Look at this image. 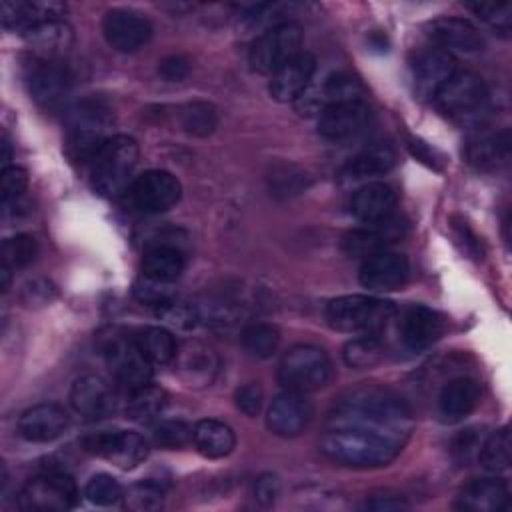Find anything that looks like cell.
Instances as JSON below:
<instances>
[{"label":"cell","instance_id":"3957f363","mask_svg":"<svg viewBox=\"0 0 512 512\" xmlns=\"http://www.w3.org/2000/svg\"><path fill=\"white\" fill-rule=\"evenodd\" d=\"M90 164L94 190L106 198H116L130 186L138 164V144L126 134L110 136Z\"/></svg>","mask_w":512,"mask_h":512},{"label":"cell","instance_id":"277c9868","mask_svg":"<svg viewBox=\"0 0 512 512\" xmlns=\"http://www.w3.org/2000/svg\"><path fill=\"white\" fill-rule=\"evenodd\" d=\"M396 306L390 300L348 294L338 296L326 306V322L340 332H358V334H378L394 318Z\"/></svg>","mask_w":512,"mask_h":512},{"label":"cell","instance_id":"f6af8a7d","mask_svg":"<svg viewBox=\"0 0 512 512\" xmlns=\"http://www.w3.org/2000/svg\"><path fill=\"white\" fill-rule=\"evenodd\" d=\"M466 8L472 10L488 26L508 32L512 22V4L510 2H466Z\"/></svg>","mask_w":512,"mask_h":512},{"label":"cell","instance_id":"816d5d0a","mask_svg":"<svg viewBox=\"0 0 512 512\" xmlns=\"http://www.w3.org/2000/svg\"><path fill=\"white\" fill-rule=\"evenodd\" d=\"M190 72V62L182 54H170L158 62V74L168 82L184 80Z\"/></svg>","mask_w":512,"mask_h":512},{"label":"cell","instance_id":"4fadbf2b","mask_svg":"<svg viewBox=\"0 0 512 512\" xmlns=\"http://www.w3.org/2000/svg\"><path fill=\"white\" fill-rule=\"evenodd\" d=\"M182 194L176 176L166 170H148L140 174L130 186V200L140 212L156 214L172 208Z\"/></svg>","mask_w":512,"mask_h":512},{"label":"cell","instance_id":"f1b7e54d","mask_svg":"<svg viewBox=\"0 0 512 512\" xmlns=\"http://www.w3.org/2000/svg\"><path fill=\"white\" fill-rule=\"evenodd\" d=\"M510 158V132H480L466 144V160L476 170L492 172L502 168Z\"/></svg>","mask_w":512,"mask_h":512},{"label":"cell","instance_id":"f35d334b","mask_svg":"<svg viewBox=\"0 0 512 512\" xmlns=\"http://www.w3.org/2000/svg\"><path fill=\"white\" fill-rule=\"evenodd\" d=\"M242 346L244 350L260 360L274 356L280 346V332L272 324L256 322L244 328L242 332Z\"/></svg>","mask_w":512,"mask_h":512},{"label":"cell","instance_id":"d4e9b609","mask_svg":"<svg viewBox=\"0 0 512 512\" xmlns=\"http://www.w3.org/2000/svg\"><path fill=\"white\" fill-rule=\"evenodd\" d=\"M442 332H444V318L428 306L414 304L402 316L400 336L404 346L412 352H420L432 346L442 336Z\"/></svg>","mask_w":512,"mask_h":512},{"label":"cell","instance_id":"680465c9","mask_svg":"<svg viewBox=\"0 0 512 512\" xmlns=\"http://www.w3.org/2000/svg\"><path fill=\"white\" fill-rule=\"evenodd\" d=\"M8 160H10V144H8L6 136H4V138H2V162L8 164Z\"/></svg>","mask_w":512,"mask_h":512},{"label":"cell","instance_id":"7bdbcfd3","mask_svg":"<svg viewBox=\"0 0 512 512\" xmlns=\"http://www.w3.org/2000/svg\"><path fill=\"white\" fill-rule=\"evenodd\" d=\"M192 432L194 428L188 426L186 422L180 420H164L160 424L154 426L152 430V438L160 448H168V450H176V448H184L186 444L192 442Z\"/></svg>","mask_w":512,"mask_h":512},{"label":"cell","instance_id":"30bf717a","mask_svg":"<svg viewBox=\"0 0 512 512\" xmlns=\"http://www.w3.org/2000/svg\"><path fill=\"white\" fill-rule=\"evenodd\" d=\"M28 90L44 110H60L72 94V74L62 60L36 58L26 66Z\"/></svg>","mask_w":512,"mask_h":512},{"label":"cell","instance_id":"836d02e7","mask_svg":"<svg viewBox=\"0 0 512 512\" xmlns=\"http://www.w3.org/2000/svg\"><path fill=\"white\" fill-rule=\"evenodd\" d=\"M394 164H396L394 148L390 144L376 142V144L364 148L362 152H358L354 158H350V162L344 168V176L354 178V180L382 176L388 170H392Z\"/></svg>","mask_w":512,"mask_h":512},{"label":"cell","instance_id":"ac0fdd59","mask_svg":"<svg viewBox=\"0 0 512 512\" xmlns=\"http://www.w3.org/2000/svg\"><path fill=\"white\" fill-rule=\"evenodd\" d=\"M410 266L406 256L390 250L376 252L364 258L360 266V284L374 292H392L406 284Z\"/></svg>","mask_w":512,"mask_h":512},{"label":"cell","instance_id":"11a10c76","mask_svg":"<svg viewBox=\"0 0 512 512\" xmlns=\"http://www.w3.org/2000/svg\"><path fill=\"white\" fill-rule=\"evenodd\" d=\"M478 448H480V438H478V432H476L474 428L462 430V432L454 438V442H452V452H454V456H456L458 460H462V462H468L470 454H472L474 450H478Z\"/></svg>","mask_w":512,"mask_h":512},{"label":"cell","instance_id":"e0dca14e","mask_svg":"<svg viewBox=\"0 0 512 512\" xmlns=\"http://www.w3.org/2000/svg\"><path fill=\"white\" fill-rule=\"evenodd\" d=\"M102 32L106 42L118 52H136L152 38V24L148 18L130 10H110L104 14Z\"/></svg>","mask_w":512,"mask_h":512},{"label":"cell","instance_id":"74e56055","mask_svg":"<svg viewBox=\"0 0 512 512\" xmlns=\"http://www.w3.org/2000/svg\"><path fill=\"white\" fill-rule=\"evenodd\" d=\"M168 404V392L160 386H142L132 392L126 406V416L134 422H150L162 414Z\"/></svg>","mask_w":512,"mask_h":512},{"label":"cell","instance_id":"5bb4252c","mask_svg":"<svg viewBox=\"0 0 512 512\" xmlns=\"http://www.w3.org/2000/svg\"><path fill=\"white\" fill-rule=\"evenodd\" d=\"M366 90L350 74L338 72L328 76L320 86H308L300 98L294 102L300 114H320L324 108L340 102H358L364 100Z\"/></svg>","mask_w":512,"mask_h":512},{"label":"cell","instance_id":"ab89813d","mask_svg":"<svg viewBox=\"0 0 512 512\" xmlns=\"http://www.w3.org/2000/svg\"><path fill=\"white\" fill-rule=\"evenodd\" d=\"M344 362L350 368H372L384 358V346L374 334H362L344 346Z\"/></svg>","mask_w":512,"mask_h":512},{"label":"cell","instance_id":"f907efd6","mask_svg":"<svg viewBox=\"0 0 512 512\" xmlns=\"http://www.w3.org/2000/svg\"><path fill=\"white\" fill-rule=\"evenodd\" d=\"M28 186V174L20 166H4L2 170V204L16 202Z\"/></svg>","mask_w":512,"mask_h":512},{"label":"cell","instance_id":"ba28073f","mask_svg":"<svg viewBox=\"0 0 512 512\" xmlns=\"http://www.w3.org/2000/svg\"><path fill=\"white\" fill-rule=\"evenodd\" d=\"M100 348H102L106 366L110 368L112 376L120 386L134 392L150 382L152 364L140 352L136 338L132 340L126 334L112 330L106 336H102Z\"/></svg>","mask_w":512,"mask_h":512},{"label":"cell","instance_id":"4dcf8cb0","mask_svg":"<svg viewBox=\"0 0 512 512\" xmlns=\"http://www.w3.org/2000/svg\"><path fill=\"white\" fill-rule=\"evenodd\" d=\"M176 364L182 380L188 386H206L218 372V356L214 350L200 342H186L176 352Z\"/></svg>","mask_w":512,"mask_h":512},{"label":"cell","instance_id":"cb8c5ba5","mask_svg":"<svg viewBox=\"0 0 512 512\" xmlns=\"http://www.w3.org/2000/svg\"><path fill=\"white\" fill-rule=\"evenodd\" d=\"M428 38L436 48H442L452 56L454 52H478L484 44L478 28L464 18H438L430 22Z\"/></svg>","mask_w":512,"mask_h":512},{"label":"cell","instance_id":"9c48e42d","mask_svg":"<svg viewBox=\"0 0 512 512\" xmlns=\"http://www.w3.org/2000/svg\"><path fill=\"white\" fill-rule=\"evenodd\" d=\"M302 28L294 22H282L262 32L250 46L248 64L258 74H274L280 66L300 54Z\"/></svg>","mask_w":512,"mask_h":512},{"label":"cell","instance_id":"b9f144b4","mask_svg":"<svg viewBox=\"0 0 512 512\" xmlns=\"http://www.w3.org/2000/svg\"><path fill=\"white\" fill-rule=\"evenodd\" d=\"M38 254V244L30 234H16L2 244V264L12 270L28 266Z\"/></svg>","mask_w":512,"mask_h":512},{"label":"cell","instance_id":"6f0895ef","mask_svg":"<svg viewBox=\"0 0 512 512\" xmlns=\"http://www.w3.org/2000/svg\"><path fill=\"white\" fill-rule=\"evenodd\" d=\"M10 276H12V268L6 266V264H2V266H0V286H2L4 292H6L8 286H10Z\"/></svg>","mask_w":512,"mask_h":512},{"label":"cell","instance_id":"44dd1931","mask_svg":"<svg viewBox=\"0 0 512 512\" xmlns=\"http://www.w3.org/2000/svg\"><path fill=\"white\" fill-rule=\"evenodd\" d=\"M310 418H312L310 402L302 394L290 392V390L278 394L266 412V424L270 432L284 438L298 436L300 432H304Z\"/></svg>","mask_w":512,"mask_h":512},{"label":"cell","instance_id":"52a82bcc","mask_svg":"<svg viewBox=\"0 0 512 512\" xmlns=\"http://www.w3.org/2000/svg\"><path fill=\"white\" fill-rule=\"evenodd\" d=\"M332 374V364L328 354L310 344H298L284 352L278 366L280 384L298 394L314 392L322 388Z\"/></svg>","mask_w":512,"mask_h":512},{"label":"cell","instance_id":"e575fe53","mask_svg":"<svg viewBox=\"0 0 512 512\" xmlns=\"http://www.w3.org/2000/svg\"><path fill=\"white\" fill-rule=\"evenodd\" d=\"M184 270V256L172 244H152L142 256V274L160 282H174Z\"/></svg>","mask_w":512,"mask_h":512},{"label":"cell","instance_id":"9f6ffc18","mask_svg":"<svg viewBox=\"0 0 512 512\" xmlns=\"http://www.w3.org/2000/svg\"><path fill=\"white\" fill-rule=\"evenodd\" d=\"M366 510L374 512H396V510H408L410 504L402 496H372L364 502Z\"/></svg>","mask_w":512,"mask_h":512},{"label":"cell","instance_id":"7c38bea8","mask_svg":"<svg viewBox=\"0 0 512 512\" xmlns=\"http://www.w3.org/2000/svg\"><path fill=\"white\" fill-rule=\"evenodd\" d=\"M86 452L110 460L122 470L138 466L148 456V442L130 430H104L82 438Z\"/></svg>","mask_w":512,"mask_h":512},{"label":"cell","instance_id":"8992f818","mask_svg":"<svg viewBox=\"0 0 512 512\" xmlns=\"http://www.w3.org/2000/svg\"><path fill=\"white\" fill-rule=\"evenodd\" d=\"M432 100L446 118L460 124H476L486 114L488 88L478 74L456 70Z\"/></svg>","mask_w":512,"mask_h":512},{"label":"cell","instance_id":"7a4b0ae2","mask_svg":"<svg viewBox=\"0 0 512 512\" xmlns=\"http://www.w3.org/2000/svg\"><path fill=\"white\" fill-rule=\"evenodd\" d=\"M322 454L350 468H380L390 464L402 450L400 444L358 428L328 426L320 440Z\"/></svg>","mask_w":512,"mask_h":512},{"label":"cell","instance_id":"83f0119b","mask_svg":"<svg viewBox=\"0 0 512 512\" xmlns=\"http://www.w3.org/2000/svg\"><path fill=\"white\" fill-rule=\"evenodd\" d=\"M66 6L60 2H36V0H16L0 4V20L8 30H30L36 24L56 20L64 14Z\"/></svg>","mask_w":512,"mask_h":512},{"label":"cell","instance_id":"f5cc1de1","mask_svg":"<svg viewBox=\"0 0 512 512\" xmlns=\"http://www.w3.org/2000/svg\"><path fill=\"white\" fill-rule=\"evenodd\" d=\"M280 496V480L274 474H262L258 476L254 484V498L262 506H270Z\"/></svg>","mask_w":512,"mask_h":512},{"label":"cell","instance_id":"9a60e30c","mask_svg":"<svg viewBox=\"0 0 512 512\" xmlns=\"http://www.w3.org/2000/svg\"><path fill=\"white\" fill-rule=\"evenodd\" d=\"M414 92L420 98H434L456 72V58L442 48L430 46L414 54L410 62Z\"/></svg>","mask_w":512,"mask_h":512},{"label":"cell","instance_id":"db71d44e","mask_svg":"<svg viewBox=\"0 0 512 512\" xmlns=\"http://www.w3.org/2000/svg\"><path fill=\"white\" fill-rule=\"evenodd\" d=\"M22 296H24V302L30 306L32 304H48L56 296V290L48 280H32L24 286Z\"/></svg>","mask_w":512,"mask_h":512},{"label":"cell","instance_id":"c3c4849f","mask_svg":"<svg viewBox=\"0 0 512 512\" xmlns=\"http://www.w3.org/2000/svg\"><path fill=\"white\" fill-rule=\"evenodd\" d=\"M158 316L172 328L178 330H190L198 324V312L186 302L170 300L158 308Z\"/></svg>","mask_w":512,"mask_h":512},{"label":"cell","instance_id":"ffe728a7","mask_svg":"<svg viewBox=\"0 0 512 512\" xmlns=\"http://www.w3.org/2000/svg\"><path fill=\"white\" fill-rule=\"evenodd\" d=\"M370 120V108L366 100L340 102L324 108L318 114V132L322 138L340 142L356 136Z\"/></svg>","mask_w":512,"mask_h":512},{"label":"cell","instance_id":"7dc6e473","mask_svg":"<svg viewBox=\"0 0 512 512\" xmlns=\"http://www.w3.org/2000/svg\"><path fill=\"white\" fill-rule=\"evenodd\" d=\"M134 296L144 302V304H150V306H156L160 308L162 304L174 300V290H172V282H160V280H154V278H148V276H140L136 282H134Z\"/></svg>","mask_w":512,"mask_h":512},{"label":"cell","instance_id":"f546056e","mask_svg":"<svg viewBox=\"0 0 512 512\" xmlns=\"http://www.w3.org/2000/svg\"><path fill=\"white\" fill-rule=\"evenodd\" d=\"M24 38L36 58L62 60V56L72 46L74 34H72V28L62 18H56V20H48L32 26L30 30L24 32Z\"/></svg>","mask_w":512,"mask_h":512},{"label":"cell","instance_id":"ee69618b","mask_svg":"<svg viewBox=\"0 0 512 512\" xmlns=\"http://www.w3.org/2000/svg\"><path fill=\"white\" fill-rule=\"evenodd\" d=\"M124 502H126V508L130 510H138V512L156 510L164 502V488L152 480L138 482L126 492Z\"/></svg>","mask_w":512,"mask_h":512},{"label":"cell","instance_id":"2e32d148","mask_svg":"<svg viewBox=\"0 0 512 512\" xmlns=\"http://www.w3.org/2000/svg\"><path fill=\"white\" fill-rule=\"evenodd\" d=\"M70 404L80 416L88 420H102L114 414L116 392L100 374H84L76 378L70 388Z\"/></svg>","mask_w":512,"mask_h":512},{"label":"cell","instance_id":"681fc988","mask_svg":"<svg viewBox=\"0 0 512 512\" xmlns=\"http://www.w3.org/2000/svg\"><path fill=\"white\" fill-rule=\"evenodd\" d=\"M234 402H236V408H238L242 414L254 418V416H258L260 410H262L264 390H262V386H260L258 382H246V384H242V386L236 388V392H234Z\"/></svg>","mask_w":512,"mask_h":512},{"label":"cell","instance_id":"d6986e66","mask_svg":"<svg viewBox=\"0 0 512 512\" xmlns=\"http://www.w3.org/2000/svg\"><path fill=\"white\" fill-rule=\"evenodd\" d=\"M406 234V222L394 214L376 224H364V228L352 230L344 236V252L354 258H368L376 252L388 250L390 244L402 240Z\"/></svg>","mask_w":512,"mask_h":512},{"label":"cell","instance_id":"7402d4cb","mask_svg":"<svg viewBox=\"0 0 512 512\" xmlns=\"http://www.w3.org/2000/svg\"><path fill=\"white\" fill-rule=\"evenodd\" d=\"M316 70V60L308 52L296 54L274 74H270L268 90L278 102H296L300 94L310 86Z\"/></svg>","mask_w":512,"mask_h":512},{"label":"cell","instance_id":"6da1fadb","mask_svg":"<svg viewBox=\"0 0 512 512\" xmlns=\"http://www.w3.org/2000/svg\"><path fill=\"white\" fill-rule=\"evenodd\" d=\"M328 426L358 428L400 446L410 438L414 420L406 402L380 386H360L346 392L332 408Z\"/></svg>","mask_w":512,"mask_h":512},{"label":"cell","instance_id":"60d3db41","mask_svg":"<svg viewBox=\"0 0 512 512\" xmlns=\"http://www.w3.org/2000/svg\"><path fill=\"white\" fill-rule=\"evenodd\" d=\"M180 126L192 136H208L218 126V112L208 102H190L180 110Z\"/></svg>","mask_w":512,"mask_h":512},{"label":"cell","instance_id":"d590c367","mask_svg":"<svg viewBox=\"0 0 512 512\" xmlns=\"http://www.w3.org/2000/svg\"><path fill=\"white\" fill-rule=\"evenodd\" d=\"M136 344L150 364H170L178 352V344L172 332L162 326H148L140 330Z\"/></svg>","mask_w":512,"mask_h":512},{"label":"cell","instance_id":"484cf974","mask_svg":"<svg viewBox=\"0 0 512 512\" xmlns=\"http://www.w3.org/2000/svg\"><path fill=\"white\" fill-rule=\"evenodd\" d=\"M396 192L384 182H368L356 190L350 202V212L364 224H376L394 214Z\"/></svg>","mask_w":512,"mask_h":512},{"label":"cell","instance_id":"8d00e7d4","mask_svg":"<svg viewBox=\"0 0 512 512\" xmlns=\"http://www.w3.org/2000/svg\"><path fill=\"white\" fill-rule=\"evenodd\" d=\"M478 462L486 472H504L512 462V440L510 430L504 426L492 432L478 448Z\"/></svg>","mask_w":512,"mask_h":512},{"label":"cell","instance_id":"8fae6325","mask_svg":"<svg viewBox=\"0 0 512 512\" xmlns=\"http://www.w3.org/2000/svg\"><path fill=\"white\" fill-rule=\"evenodd\" d=\"M78 502L76 482L62 472L32 478L18 494V508L28 512H64Z\"/></svg>","mask_w":512,"mask_h":512},{"label":"cell","instance_id":"4316f807","mask_svg":"<svg viewBox=\"0 0 512 512\" xmlns=\"http://www.w3.org/2000/svg\"><path fill=\"white\" fill-rule=\"evenodd\" d=\"M510 492L500 478L472 480L462 488L456 500V508L464 512H500L508 506Z\"/></svg>","mask_w":512,"mask_h":512},{"label":"cell","instance_id":"5b68a950","mask_svg":"<svg viewBox=\"0 0 512 512\" xmlns=\"http://www.w3.org/2000/svg\"><path fill=\"white\" fill-rule=\"evenodd\" d=\"M110 110L100 100H84L68 114L66 154L76 162H92L102 144L110 138Z\"/></svg>","mask_w":512,"mask_h":512},{"label":"cell","instance_id":"d6a6232c","mask_svg":"<svg viewBox=\"0 0 512 512\" xmlns=\"http://www.w3.org/2000/svg\"><path fill=\"white\" fill-rule=\"evenodd\" d=\"M192 442L202 456L224 458L234 450L236 436L228 424L214 418H206L194 426Z\"/></svg>","mask_w":512,"mask_h":512},{"label":"cell","instance_id":"1f68e13d","mask_svg":"<svg viewBox=\"0 0 512 512\" xmlns=\"http://www.w3.org/2000/svg\"><path fill=\"white\" fill-rule=\"evenodd\" d=\"M480 402V384L474 378L460 376L444 384L438 396V412L444 422H458Z\"/></svg>","mask_w":512,"mask_h":512},{"label":"cell","instance_id":"603a6c76","mask_svg":"<svg viewBox=\"0 0 512 512\" xmlns=\"http://www.w3.org/2000/svg\"><path fill=\"white\" fill-rule=\"evenodd\" d=\"M68 428V414L52 402L36 404L18 418V434L28 442H52Z\"/></svg>","mask_w":512,"mask_h":512},{"label":"cell","instance_id":"bcb514c9","mask_svg":"<svg viewBox=\"0 0 512 512\" xmlns=\"http://www.w3.org/2000/svg\"><path fill=\"white\" fill-rule=\"evenodd\" d=\"M84 496L96 506H110L118 502L124 494L116 478H112L110 474H96L88 480L84 488Z\"/></svg>","mask_w":512,"mask_h":512}]
</instances>
